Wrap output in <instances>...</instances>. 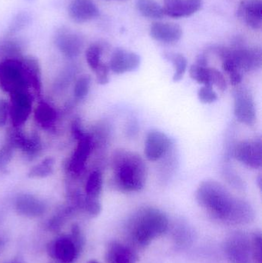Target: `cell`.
Returning <instances> with one entry per match:
<instances>
[{"label": "cell", "mask_w": 262, "mask_h": 263, "mask_svg": "<svg viewBox=\"0 0 262 263\" xmlns=\"http://www.w3.org/2000/svg\"><path fill=\"white\" fill-rule=\"evenodd\" d=\"M141 59L138 54L123 49L114 51L109 63V69L116 74L132 72L138 69Z\"/></svg>", "instance_id": "cell-12"}, {"label": "cell", "mask_w": 262, "mask_h": 263, "mask_svg": "<svg viewBox=\"0 0 262 263\" xmlns=\"http://www.w3.org/2000/svg\"><path fill=\"white\" fill-rule=\"evenodd\" d=\"M234 114L238 121L253 126L256 121V109L253 97L248 89H237L234 95Z\"/></svg>", "instance_id": "cell-9"}, {"label": "cell", "mask_w": 262, "mask_h": 263, "mask_svg": "<svg viewBox=\"0 0 262 263\" xmlns=\"http://www.w3.org/2000/svg\"><path fill=\"white\" fill-rule=\"evenodd\" d=\"M83 247L71 236H62L51 241L47 246L50 257L60 263H72L78 257Z\"/></svg>", "instance_id": "cell-7"}, {"label": "cell", "mask_w": 262, "mask_h": 263, "mask_svg": "<svg viewBox=\"0 0 262 263\" xmlns=\"http://www.w3.org/2000/svg\"><path fill=\"white\" fill-rule=\"evenodd\" d=\"M23 72L27 83H31L35 89H40V68L38 61L33 57H26L22 60Z\"/></svg>", "instance_id": "cell-21"}, {"label": "cell", "mask_w": 262, "mask_h": 263, "mask_svg": "<svg viewBox=\"0 0 262 263\" xmlns=\"http://www.w3.org/2000/svg\"><path fill=\"white\" fill-rule=\"evenodd\" d=\"M112 168L117 190L134 193L144 188L147 180V166L139 155L129 150H117L112 156Z\"/></svg>", "instance_id": "cell-2"}, {"label": "cell", "mask_w": 262, "mask_h": 263, "mask_svg": "<svg viewBox=\"0 0 262 263\" xmlns=\"http://www.w3.org/2000/svg\"><path fill=\"white\" fill-rule=\"evenodd\" d=\"M15 209L19 214L29 218L41 216L46 211V205L40 199L29 194L17 198Z\"/></svg>", "instance_id": "cell-20"}, {"label": "cell", "mask_w": 262, "mask_h": 263, "mask_svg": "<svg viewBox=\"0 0 262 263\" xmlns=\"http://www.w3.org/2000/svg\"><path fill=\"white\" fill-rule=\"evenodd\" d=\"M12 105L9 114L15 126L23 124L32 110V102L26 91L12 94Z\"/></svg>", "instance_id": "cell-17"}, {"label": "cell", "mask_w": 262, "mask_h": 263, "mask_svg": "<svg viewBox=\"0 0 262 263\" xmlns=\"http://www.w3.org/2000/svg\"><path fill=\"white\" fill-rule=\"evenodd\" d=\"M9 105L5 100H0V126L6 123L9 112Z\"/></svg>", "instance_id": "cell-36"}, {"label": "cell", "mask_w": 262, "mask_h": 263, "mask_svg": "<svg viewBox=\"0 0 262 263\" xmlns=\"http://www.w3.org/2000/svg\"><path fill=\"white\" fill-rule=\"evenodd\" d=\"M109 67L105 63H101L95 69L97 81L99 84L105 85L109 83Z\"/></svg>", "instance_id": "cell-35"}, {"label": "cell", "mask_w": 262, "mask_h": 263, "mask_svg": "<svg viewBox=\"0 0 262 263\" xmlns=\"http://www.w3.org/2000/svg\"><path fill=\"white\" fill-rule=\"evenodd\" d=\"M55 43L60 52L68 58H75L81 53L84 46L83 37L66 26L57 29Z\"/></svg>", "instance_id": "cell-10"}, {"label": "cell", "mask_w": 262, "mask_h": 263, "mask_svg": "<svg viewBox=\"0 0 262 263\" xmlns=\"http://www.w3.org/2000/svg\"><path fill=\"white\" fill-rule=\"evenodd\" d=\"M211 83L212 86L215 85L221 91L226 90L227 87V83L224 76L215 68H211Z\"/></svg>", "instance_id": "cell-34"}, {"label": "cell", "mask_w": 262, "mask_h": 263, "mask_svg": "<svg viewBox=\"0 0 262 263\" xmlns=\"http://www.w3.org/2000/svg\"><path fill=\"white\" fill-rule=\"evenodd\" d=\"M78 139V145L69 164V168L74 173H81L84 170L92 148V139L87 135L84 134Z\"/></svg>", "instance_id": "cell-19"}, {"label": "cell", "mask_w": 262, "mask_h": 263, "mask_svg": "<svg viewBox=\"0 0 262 263\" xmlns=\"http://www.w3.org/2000/svg\"><path fill=\"white\" fill-rule=\"evenodd\" d=\"M87 263H100V262H98V261H96V260H90V261H89V262H88Z\"/></svg>", "instance_id": "cell-39"}, {"label": "cell", "mask_w": 262, "mask_h": 263, "mask_svg": "<svg viewBox=\"0 0 262 263\" xmlns=\"http://www.w3.org/2000/svg\"><path fill=\"white\" fill-rule=\"evenodd\" d=\"M170 145L171 141L167 135L161 131H150L145 142V156L148 160H158L167 153Z\"/></svg>", "instance_id": "cell-11"}, {"label": "cell", "mask_w": 262, "mask_h": 263, "mask_svg": "<svg viewBox=\"0 0 262 263\" xmlns=\"http://www.w3.org/2000/svg\"><path fill=\"white\" fill-rule=\"evenodd\" d=\"M169 226V219L163 212L146 207L138 210L129 219L128 235L135 246L145 248L154 239L164 235Z\"/></svg>", "instance_id": "cell-3"}, {"label": "cell", "mask_w": 262, "mask_h": 263, "mask_svg": "<svg viewBox=\"0 0 262 263\" xmlns=\"http://www.w3.org/2000/svg\"><path fill=\"white\" fill-rule=\"evenodd\" d=\"M91 79L89 76H83L75 83L74 94L77 100H83L89 93L90 89Z\"/></svg>", "instance_id": "cell-29"}, {"label": "cell", "mask_w": 262, "mask_h": 263, "mask_svg": "<svg viewBox=\"0 0 262 263\" xmlns=\"http://www.w3.org/2000/svg\"><path fill=\"white\" fill-rule=\"evenodd\" d=\"M53 163V160L52 159H46L40 165L34 167L29 174L32 177H44L48 176L52 171Z\"/></svg>", "instance_id": "cell-31"}, {"label": "cell", "mask_w": 262, "mask_h": 263, "mask_svg": "<svg viewBox=\"0 0 262 263\" xmlns=\"http://www.w3.org/2000/svg\"><path fill=\"white\" fill-rule=\"evenodd\" d=\"M238 18L255 30L262 27V0H243L237 11Z\"/></svg>", "instance_id": "cell-13"}, {"label": "cell", "mask_w": 262, "mask_h": 263, "mask_svg": "<svg viewBox=\"0 0 262 263\" xmlns=\"http://www.w3.org/2000/svg\"><path fill=\"white\" fill-rule=\"evenodd\" d=\"M261 235L260 233H255L251 239L252 257L255 263H261Z\"/></svg>", "instance_id": "cell-33"}, {"label": "cell", "mask_w": 262, "mask_h": 263, "mask_svg": "<svg viewBox=\"0 0 262 263\" xmlns=\"http://www.w3.org/2000/svg\"><path fill=\"white\" fill-rule=\"evenodd\" d=\"M103 189V175L98 170L92 172L88 178L86 185V196L98 198Z\"/></svg>", "instance_id": "cell-25"}, {"label": "cell", "mask_w": 262, "mask_h": 263, "mask_svg": "<svg viewBox=\"0 0 262 263\" xmlns=\"http://www.w3.org/2000/svg\"><path fill=\"white\" fill-rule=\"evenodd\" d=\"M229 80L232 86H238L243 81V73L241 71H234L229 74Z\"/></svg>", "instance_id": "cell-37"}, {"label": "cell", "mask_w": 262, "mask_h": 263, "mask_svg": "<svg viewBox=\"0 0 262 263\" xmlns=\"http://www.w3.org/2000/svg\"><path fill=\"white\" fill-rule=\"evenodd\" d=\"M150 35L162 43H177L183 36V29L175 23L157 22L151 26Z\"/></svg>", "instance_id": "cell-18"}, {"label": "cell", "mask_w": 262, "mask_h": 263, "mask_svg": "<svg viewBox=\"0 0 262 263\" xmlns=\"http://www.w3.org/2000/svg\"><path fill=\"white\" fill-rule=\"evenodd\" d=\"M165 57L173 64L174 69H175L173 81H180L184 77L187 69L188 63L186 57L179 53H167L165 55Z\"/></svg>", "instance_id": "cell-24"}, {"label": "cell", "mask_w": 262, "mask_h": 263, "mask_svg": "<svg viewBox=\"0 0 262 263\" xmlns=\"http://www.w3.org/2000/svg\"><path fill=\"white\" fill-rule=\"evenodd\" d=\"M197 202L215 219L226 223H249L254 211L248 202L234 197L216 181H204L197 189Z\"/></svg>", "instance_id": "cell-1"}, {"label": "cell", "mask_w": 262, "mask_h": 263, "mask_svg": "<svg viewBox=\"0 0 262 263\" xmlns=\"http://www.w3.org/2000/svg\"><path fill=\"white\" fill-rule=\"evenodd\" d=\"M0 247H1V242H0Z\"/></svg>", "instance_id": "cell-40"}, {"label": "cell", "mask_w": 262, "mask_h": 263, "mask_svg": "<svg viewBox=\"0 0 262 263\" xmlns=\"http://www.w3.org/2000/svg\"><path fill=\"white\" fill-rule=\"evenodd\" d=\"M103 49L98 44H92L89 46L86 52V61L89 67L95 70L102 63L101 55Z\"/></svg>", "instance_id": "cell-28"}, {"label": "cell", "mask_w": 262, "mask_h": 263, "mask_svg": "<svg viewBox=\"0 0 262 263\" xmlns=\"http://www.w3.org/2000/svg\"><path fill=\"white\" fill-rule=\"evenodd\" d=\"M225 253L229 263H252V241L244 233L231 235L225 243Z\"/></svg>", "instance_id": "cell-6"}, {"label": "cell", "mask_w": 262, "mask_h": 263, "mask_svg": "<svg viewBox=\"0 0 262 263\" xmlns=\"http://www.w3.org/2000/svg\"><path fill=\"white\" fill-rule=\"evenodd\" d=\"M198 97L203 103H212L218 100V95L213 89V86H204L200 88L198 92Z\"/></svg>", "instance_id": "cell-32"}, {"label": "cell", "mask_w": 262, "mask_h": 263, "mask_svg": "<svg viewBox=\"0 0 262 263\" xmlns=\"http://www.w3.org/2000/svg\"><path fill=\"white\" fill-rule=\"evenodd\" d=\"M31 20H32L31 15L27 12H18L12 18V21L6 30V35L8 36H12L15 34L18 33L30 24Z\"/></svg>", "instance_id": "cell-26"}, {"label": "cell", "mask_w": 262, "mask_h": 263, "mask_svg": "<svg viewBox=\"0 0 262 263\" xmlns=\"http://www.w3.org/2000/svg\"><path fill=\"white\" fill-rule=\"evenodd\" d=\"M60 263V262H59Z\"/></svg>", "instance_id": "cell-43"}, {"label": "cell", "mask_w": 262, "mask_h": 263, "mask_svg": "<svg viewBox=\"0 0 262 263\" xmlns=\"http://www.w3.org/2000/svg\"><path fill=\"white\" fill-rule=\"evenodd\" d=\"M207 59H206V55H200L197 60V65L201 66H207Z\"/></svg>", "instance_id": "cell-38"}, {"label": "cell", "mask_w": 262, "mask_h": 263, "mask_svg": "<svg viewBox=\"0 0 262 263\" xmlns=\"http://www.w3.org/2000/svg\"><path fill=\"white\" fill-rule=\"evenodd\" d=\"M35 117L37 121L43 126H50L55 121L56 112L53 108L46 103H40L35 111Z\"/></svg>", "instance_id": "cell-23"}, {"label": "cell", "mask_w": 262, "mask_h": 263, "mask_svg": "<svg viewBox=\"0 0 262 263\" xmlns=\"http://www.w3.org/2000/svg\"><path fill=\"white\" fill-rule=\"evenodd\" d=\"M11 263H15V262H11Z\"/></svg>", "instance_id": "cell-42"}, {"label": "cell", "mask_w": 262, "mask_h": 263, "mask_svg": "<svg viewBox=\"0 0 262 263\" xmlns=\"http://www.w3.org/2000/svg\"><path fill=\"white\" fill-rule=\"evenodd\" d=\"M203 6V0H164L165 15L172 18L190 16L198 12Z\"/></svg>", "instance_id": "cell-16"}, {"label": "cell", "mask_w": 262, "mask_h": 263, "mask_svg": "<svg viewBox=\"0 0 262 263\" xmlns=\"http://www.w3.org/2000/svg\"><path fill=\"white\" fill-rule=\"evenodd\" d=\"M136 7L146 18L158 20L165 15L163 8L155 0H136Z\"/></svg>", "instance_id": "cell-22"}, {"label": "cell", "mask_w": 262, "mask_h": 263, "mask_svg": "<svg viewBox=\"0 0 262 263\" xmlns=\"http://www.w3.org/2000/svg\"><path fill=\"white\" fill-rule=\"evenodd\" d=\"M121 1H124V0H121Z\"/></svg>", "instance_id": "cell-41"}, {"label": "cell", "mask_w": 262, "mask_h": 263, "mask_svg": "<svg viewBox=\"0 0 262 263\" xmlns=\"http://www.w3.org/2000/svg\"><path fill=\"white\" fill-rule=\"evenodd\" d=\"M221 59L229 58L235 63L238 70L244 72L257 70L261 67L262 52L258 47H239L236 49L217 48Z\"/></svg>", "instance_id": "cell-4"}, {"label": "cell", "mask_w": 262, "mask_h": 263, "mask_svg": "<svg viewBox=\"0 0 262 263\" xmlns=\"http://www.w3.org/2000/svg\"><path fill=\"white\" fill-rule=\"evenodd\" d=\"M68 13L75 23H84L97 18L100 12L92 0H72L68 7Z\"/></svg>", "instance_id": "cell-14"}, {"label": "cell", "mask_w": 262, "mask_h": 263, "mask_svg": "<svg viewBox=\"0 0 262 263\" xmlns=\"http://www.w3.org/2000/svg\"><path fill=\"white\" fill-rule=\"evenodd\" d=\"M107 263H137L138 256L132 247L118 242L111 241L105 252Z\"/></svg>", "instance_id": "cell-15"}, {"label": "cell", "mask_w": 262, "mask_h": 263, "mask_svg": "<svg viewBox=\"0 0 262 263\" xmlns=\"http://www.w3.org/2000/svg\"><path fill=\"white\" fill-rule=\"evenodd\" d=\"M234 156L241 163L252 168L262 165L261 139H248L238 142L234 148Z\"/></svg>", "instance_id": "cell-8"}, {"label": "cell", "mask_w": 262, "mask_h": 263, "mask_svg": "<svg viewBox=\"0 0 262 263\" xmlns=\"http://www.w3.org/2000/svg\"><path fill=\"white\" fill-rule=\"evenodd\" d=\"M82 209H83L89 216L95 217L101 213L102 206L98 198H92L86 196L83 200Z\"/></svg>", "instance_id": "cell-30"}, {"label": "cell", "mask_w": 262, "mask_h": 263, "mask_svg": "<svg viewBox=\"0 0 262 263\" xmlns=\"http://www.w3.org/2000/svg\"><path fill=\"white\" fill-rule=\"evenodd\" d=\"M26 81L22 60L11 58L0 63V86L12 94L26 91Z\"/></svg>", "instance_id": "cell-5"}, {"label": "cell", "mask_w": 262, "mask_h": 263, "mask_svg": "<svg viewBox=\"0 0 262 263\" xmlns=\"http://www.w3.org/2000/svg\"><path fill=\"white\" fill-rule=\"evenodd\" d=\"M191 78L204 86H212L211 83V68L195 64L191 66L189 70Z\"/></svg>", "instance_id": "cell-27"}]
</instances>
